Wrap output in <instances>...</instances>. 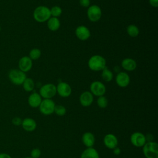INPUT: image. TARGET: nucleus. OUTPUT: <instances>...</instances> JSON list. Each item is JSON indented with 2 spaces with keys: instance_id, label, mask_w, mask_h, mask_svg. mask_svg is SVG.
<instances>
[{
  "instance_id": "obj_1",
  "label": "nucleus",
  "mask_w": 158,
  "mask_h": 158,
  "mask_svg": "<svg viewBox=\"0 0 158 158\" xmlns=\"http://www.w3.org/2000/svg\"><path fill=\"white\" fill-rule=\"evenodd\" d=\"M146 158H158V144L156 141H148L142 147Z\"/></svg>"
},
{
  "instance_id": "obj_2",
  "label": "nucleus",
  "mask_w": 158,
  "mask_h": 158,
  "mask_svg": "<svg viewBox=\"0 0 158 158\" xmlns=\"http://www.w3.org/2000/svg\"><path fill=\"white\" fill-rule=\"evenodd\" d=\"M50 17V10L46 6H38L33 12V17L38 22H44L49 20Z\"/></svg>"
},
{
  "instance_id": "obj_3",
  "label": "nucleus",
  "mask_w": 158,
  "mask_h": 158,
  "mask_svg": "<svg viewBox=\"0 0 158 158\" xmlns=\"http://www.w3.org/2000/svg\"><path fill=\"white\" fill-rule=\"evenodd\" d=\"M88 65L92 70H101L106 67V60L101 56L95 55L89 59Z\"/></svg>"
},
{
  "instance_id": "obj_4",
  "label": "nucleus",
  "mask_w": 158,
  "mask_h": 158,
  "mask_svg": "<svg viewBox=\"0 0 158 158\" xmlns=\"http://www.w3.org/2000/svg\"><path fill=\"white\" fill-rule=\"evenodd\" d=\"M9 78L10 81L15 85H22L26 79V74L19 69H12L9 72Z\"/></svg>"
},
{
  "instance_id": "obj_5",
  "label": "nucleus",
  "mask_w": 158,
  "mask_h": 158,
  "mask_svg": "<svg viewBox=\"0 0 158 158\" xmlns=\"http://www.w3.org/2000/svg\"><path fill=\"white\" fill-rule=\"evenodd\" d=\"M55 106L54 102L51 99H44L38 107L39 110L44 115H49L54 113Z\"/></svg>"
},
{
  "instance_id": "obj_6",
  "label": "nucleus",
  "mask_w": 158,
  "mask_h": 158,
  "mask_svg": "<svg viewBox=\"0 0 158 158\" xmlns=\"http://www.w3.org/2000/svg\"><path fill=\"white\" fill-rule=\"evenodd\" d=\"M57 93L56 86L51 83L42 86L40 89V94L44 99H51Z\"/></svg>"
},
{
  "instance_id": "obj_7",
  "label": "nucleus",
  "mask_w": 158,
  "mask_h": 158,
  "mask_svg": "<svg viewBox=\"0 0 158 158\" xmlns=\"http://www.w3.org/2000/svg\"><path fill=\"white\" fill-rule=\"evenodd\" d=\"M147 142L146 135L139 131L133 132L130 136V143L137 148H142Z\"/></svg>"
},
{
  "instance_id": "obj_8",
  "label": "nucleus",
  "mask_w": 158,
  "mask_h": 158,
  "mask_svg": "<svg viewBox=\"0 0 158 158\" xmlns=\"http://www.w3.org/2000/svg\"><path fill=\"white\" fill-rule=\"evenodd\" d=\"M103 143L107 148L112 150L118 146V141L115 135L112 133H108L104 136L103 138Z\"/></svg>"
},
{
  "instance_id": "obj_9",
  "label": "nucleus",
  "mask_w": 158,
  "mask_h": 158,
  "mask_svg": "<svg viewBox=\"0 0 158 158\" xmlns=\"http://www.w3.org/2000/svg\"><path fill=\"white\" fill-rule=\"evenodd\" d=\"M90 90L93 95L99 97L104 94L106 93V87L102 83L96 81L91 83Z\"/></svg>"
},
{
  "instance_id": "obj_10",
  "label": "nucleus",
  "mask_w": 158,
  "mask_h": 158,
  "mask_svg": "<svg viewBox=\"0 0 158 158\" xmlns=\"http://www.w3.org/2000/svg\"><path fill=\"white\" fill-rule=\"evenodd\" d=\"M101 10L100 7L96 5L91 6L88 9V17L92 22H97L101 17Z\"/></svg>"
},
{
  "instance_id": "obj_11",
  "label": "nucleus",
  "mask_w": 158,
  "mask_h": 158,
  "mask_svg": "<svg viewBox=\"0 0 158 158\" xmlns=\"http://www.w3.org/2000/svg\"><path fill=\"white\" fill-rule=\"evenodd\" d=\"M57 93L62 98L69 97L72 93V88L70 86L64 82L59 83L56 87Z\"/></svg>"
},
{
  "instance_id": "obj_12",
  "label": "nucleus",
  "mask_w": 158,
  "mask_h": 158,
  "mask_svg": "<svg viewBox=\"0 0 158 158\" xmlns=\"http://www.w3.org/2000/svg\"><path fill=\"white\" fill-rule=\"evenodd\" d=\"M32 60L28 56H23L21 57L19 61V70L25 73L28 72L32 67Z\"/></svg>"
},
{
  "instance_id": "obj_13",
  "label": "nucleus",
  "mask_w": 158,
  "mask_h": 158,
  "mask_svg": "<svg viewBox=\"0 0 158 158\" xmlns=\"http://www.w3.org/2000/svg\"><path fill=\"white\" fill-rule=\"evenodd\" d=\"M21 126L25 131L31 132L36 128L37 124L33 118L31 117H26L22 120Z\"/></svg>"
},
{
  "instance_id": "obj_14",
  "label": "nucleus",
  "mask_w": 158,
  "mask_h": 158,
  "mask_svg": "<svg viewBox=\"0 0 158 158\" xmlns=\"http://www.w3.org/2000/svg\"><path fill=\"white\" fill-rule=\"evenodd\" d=\"M81 141L86 148L93 147L95 143V136L91 132L86 131L82 135Z\"/></svg>"
},
{
  "instance_id": "obj_15",
  "label": "nucleus",
  "mask_w": 158,
  "mask_h": 158,
  "mask_svg": "<svg viewBox=\"0 0 158 158\" xmlns=\"http://www.w3.org/2000/svg\"><path fill=\"white\" fill-rule=\"evenodd\" d=\"M79 100L82 106L88 107L93 102V95L89 91H85L81 94Z\"/></svg>"
},
{
  "instance_id": "obj_16",
  "label": "nucleus",
  "mask_w": 158,
  "mask_h": 158,
  "mask_svg": "<svg viewBox=\"0 0 158 158\" xmlns=\"http://www.w3.org/2000/svg\"><path fill=\"white\" fill-rule=\"evenodd\" d=\"M42 101V98L38 93L34 92L31 93L28 98V105L32 108L38 107Z\"/></svg>"
},
{
  "instance_id": "obj_17",
  "label": "nucleus",
  "mask_w": 158,
  "mask_h": 158,
  "mask_svg": "<svg viewBox=\"0 0 158 158\" xmlns=\"http://www.w3.org/2000/svg\"><path fill=\"white\" fill-rule=\"evenodd\" d=\"M117 84L122 88L126 87L130 83V77L125 72H120L116 77Z\"/></svg>"
},
{
  "instance_id": "obj_18",
  "label": "nucleus",
  "mask_w": 158,
  "mask_h": 158,
  "mask_svg": "<svg viewBox=\"0 0 158 158\" xmlns=\"http://www.w3.org/2000/svg\"><path fill=\"white\" fill-rule=\"evenodd\" d=\"M77 38L81 40H86L90 36L89 30L85 26H79L75 30Z\"/></svg>"
},
{
  "instance_id": "obj_19",
  "label": "nucleus",
  "mask_w": 158,
  "mask_h": 158,
  "mask_svg": "<svg viewBox=\"0 0 158 158\" xmlns=\"http://www.w3.org/2000/svg\"><path fill=\"white\" fill-rule=\"evenodd\" d=\"M80 158H99V154L98 151L93 147L86 148L81 152Z\"/></svg>"
},
{
  "instance_id": "obj_20",
  "label": "nucleus",
  "mask_w": 158,
  "mask_h": 158,
  "mask_svg": "<svg viewBox=\"0 0 158 158\" xmlns=\"http://www.w3.org/2000/svg\"><path fill=\"white\" fill-rule=\"evenodd\" d=\"M122 66L126 70L132 71L136 69V63L133 59L127 58L123 60V61L122 62Z\"/></svg>"
},
{
  "instance_id": "obj_21",
  "label": "nucleus",
  "mask_w": 158,
  "mask_h": 158,
  "mask_svg": "<svg viewBox=\"0 0 158 158\" xmlns=\"http://www.w3.org/2000/svg\"><path fill=\"white\" fill-rule=\"evenodd\" d=\"M48 27L49 30L56 31L59 29L60 27V22L57 17L49 18L48 22Z\"/></svg>"
},
{
  "instance_id": "obj_22",
  "label": "nucleus",
  "mask_w": 158,
  "mask_h": 158,
  "mask_svg": "<svg viewBox=\"0 0 158 158\" xmlns=\"http://www.w3.org/2000/svg\"><path fill=\"white\" fill-rule=\"evenodd\" d=\"M22 85L24 90L27 92L32 91L35 88V83L30 78H26Z\"/></svg>"
},
{
  "instance_id": "obj_23",
  "label": "nucleus",
  "mask_w": 158,
  "mask_h": 158,
  "mask_svg": "<svg viewBox=\"0 0 158 158\" xmlns=\"http://www.w3.org/2000/svg\"><path fill=\"white\" fill-rule=\"evenodd\" d=\"M102 78L105 81H110L112 80L113 78V74L110 70L107 69L106 67H105L102 69Z\"/></svg>"
},
{
  "instance_id": "obj_24",
  "label": "nucleus",
  "mask_w": 158,
  "mask_h": 158,
  "mask_svg": "<svg viewBox=\"0 0 158 158\" xmlns=\"http://www.w3.org/2000/svg\"><path fill=\"white\" fill-rule=\"evenodd\" d=\"M127 33L131 37H136L139 34V30L136 25H130L127 27Z\"/></svg>"
},
{
  "instance_id": "obj_25",
  "label": "nucleus",
  "mask_w": 158,
  "mask_h": 158,
  "mask_svg": "<svg viewBox=\"0 0 158 158\" xmlns=\"http://www.w3.org/2000/svg\"><path fill=\"white\" fill-rule=\"evenodd\" d=\"M67 112L66 108L62 105H56L54 107V113L58 116H64Z\"/></svg>"
},
{
  "instance_id": "obj_26",
  "label": "nucleus",
  "mask_w": 158,
  "mask_h": 158,
  "mask_svg": "<svg viewBox=\"0 0 158 158\" xmlns=\"http://www.w3.org/2000/svg\"><path fill=\"white\" fill-rule=\"evenodd\" d=\"M97 104L98 106L102 109H104L106 108L107 105H108V100L104 96H99L98 99H97Z\"/></svg>"
},
{
  "instance_id": "obj_27",
  "label": "nucleus",
  "mask_w": 158,
  "mask_h": 158,
  "mask_svg": "<svg viewBox=\"0 0 158 158\" xmlns=\"http://www.w3.org/2000/svg\"><path fill=\"white\" fill-rule=\"evenodd\" d=\"M41 56V51L37 48L31 49L29 53V57L32 60H36L40 58Z\"/></svg>"
},
{
  "instance_id": "obj_28",
  "label": "nucleus",
  "mask_w": 158,
  "mask_h": 158,
  "mask_svg": "<svg viewBox=\"0 0 158 158\" xmlns=\"http://www.w3.org/2000/svg\"><path fill=\"white\" fill-rule=\"evenodd\" d=\"M50 12L51 15L54 16V17H56L62 14V9L59 6H54L50 10Z\"/></svg>"
},
{
  "instance_id": "obj_29",
  "label": "nucleus",
  "mask_w": 158,
  "mask_h": 158,
  "mask_svg": "<svg viewBox=\"0 0 158 158\" xmlns=\"http://www.w3.org/2000/svg\"><path fill=\"white\" fill-rule=\"evenodd\" d=\"M41 154V151L38 148H34L31 151L30 157L32 158H40Z\"/></svg>"
},
{
  "instance_id": "obj_30",
  "label": "nucleus",
  "mask_w": 158,
  "mask_h": 158,
  "mask_svg": "<svg viewBox=\"0 0 158 158\" xmlns=\"http://www.w3.org/2000/svg\"><path fill=\"white\" fill-rule=\"evenodd\" d=\"M12 123L15 126H20L22 124V120L19 117H15L12 119Z\"/></svg>"
},
{
  "instance_id": "obj_31",
  "label": "nucleus",
  "mask_w": 158,
  "mask_h": 158,
  "mask_svg": "<svg viewBox=\"0 0 158 158\" xmlns=\"http://www.w3.org/2000/svg\"><path fill=\"white\" fill-rule=\"evenodd\" d=\"M80 4L84 7H87L90 4V0H80Z\"/></svg>"
},
{
  "instance_id": "obj_32",
  "label": "nucleus",
  "mask_w": 158,
  "mask_h": 158,
  "mask_svg": "<svg viewBox=\"0 0 158 158\" xmlns=\"http://www.w3.org/2000/svg\"><path fill=\"white\" fill-rule=\"evenodd\" d=\"M112 151H113L114 154H115V155H116V156H118V155L120 154V153H121V149H120V148L119 147H118V146H117L116 148H115L114 149H113Z\"/></svg>"
},
{
  "instance_id": "obj_33",
  "label": "nucleus",
  "mask_w": 158,
  "mask_h": 158,
  "mask_svg": "<svg viewBox=\"0 0 158 158\" xmlns=\"http://www.w3.org/2000/svg\"><path fill=\"white\" fill-rule=\"evenodd\" d=\"M0 158H12V157L6 152H0Z\"/></svg>"
},
{
  "instance_id": "obj_34",
  "label": "nucleus",
  "mask_w": 158,
  "mask_h": 158,
  "mask_svg": "<svg viewBox=\"0 0 158 158\" xmlns=\"http://www.w3.org/2000/svg\"><path fill=\"white\" fill-rule=\"evenodd\" d=\"M149 3L154 7L158 6V0H149Z\"/></svg>"
},
{
  "instance_id": "obj_35",
  "label": "nucleus",
  "mask_w": 158,
  "mask_h": 158,
  "mask_svg": "<svg viewBox=\"0 0 158 158\" xmlns=\"http://www.w3.org/2000/svg\"><path fill=\"white\" fill-rule=\"evenodd\" d=\"M24 158H32V157H31L30 156H27V157H24Z\"/></svg>"
},
{
  "instance_id": "obj_36",
  "label": "nucleus",
  "mask_w": 158,
  "mask_h": 158,
  "mask_svg": "<svg viewBox=\"0 0 158 158\" xmlns=\"http://www.w3.org/2000/svg\"><path fill=\"white\" fill-rule=\"evenodd\" d=\"M1 26H0V32H1Z\"/></svg>"
}]
</instances>
